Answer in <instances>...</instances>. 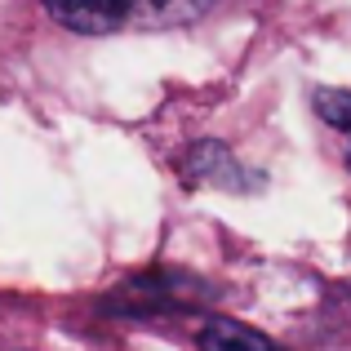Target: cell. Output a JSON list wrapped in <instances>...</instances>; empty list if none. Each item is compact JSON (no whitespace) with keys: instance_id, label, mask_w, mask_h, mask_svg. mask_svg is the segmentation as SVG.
I'll return each mask as SVG.
<instances>
[{"instance_id":"5","label":"cell","mask_w":351,"mask_h":351,"mask_svg":"<svg viewBox=\"0 0 351 351\" xmlns=\"http://www.w3.org/2000/svg\"><path fill=\"white\" fill-rule=\"evenodd\" d=\"M311 103H316V112H320L325 125L343 129V134L351 138V89H316Z\"/></svg>"},{"instance_id":"6","label":"cell","mask_w":351,"mask_h":351,"mask_svg":"<svg viewBox=\"0 0 351 351\" xmlns=\"http://www.w3.org/2000/svg\"><path fill=\"white\" fill-rule=\"evenodd\" d=\"M347 165H351V147H347Z\"/></svg>"},{"instance_id":"4","label":"cell","mask_w":351,"mask_h":351,"mask_svg":"<svg viewBox=\"0 0 351 351\" xmlns=\"http://www.w3.org/2000/svg\"><path fill=\"white\" fill-rule=\"evenodd\" d=\"M196 343H200V351H280L267 334H258L254 325H240V320H227V316L200 320Z\"/></svg>"},{"instance_id":"2","label":"cell","mask_w":351,"mask_h":351,"mask_svg":"<svg viewBox=\"0 0 351 351\" xmlns=\"http://www.w3.org/2000/svg\"><path fill=\"white\" fill-rule=\"evenodd\" d=\"M40 5L53 23L80 36H103L125 23V0H40Z\"/></svg>"},{"instance_id":"3","label":"cell","mask_w":351,"mask_h":351,"mask_svg":"<svg viewBox=\"0 0 351 351\" xmlns=\"http://www.w3.org/2000/svg\"><path fill=\"white\" fill-rule=\"evenodd\" d=\"M214 0H125V23L134 27H187L205 18Z\"/></svg>"},{"instance_id":"1","label":"cell","mask_w":351,"mask_h":351,"mask_svg":"<svg viewBox=\"0 0 351 351\" xmlns=\"http://www.w3.org/2000/svg\"><path fill=\"white\" fill-rule=\"evenodd\" d=\"M209 298H214L209 285L187 280V276H169V271H152L120 285L103 307L116 311V316H152V311H173V307H191V302H209Z\"/></svg>"}]
</instances>
